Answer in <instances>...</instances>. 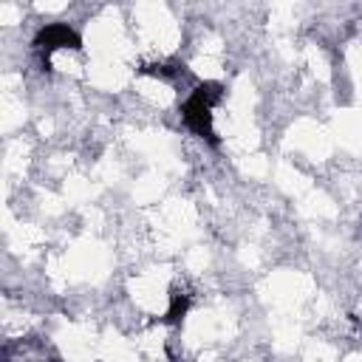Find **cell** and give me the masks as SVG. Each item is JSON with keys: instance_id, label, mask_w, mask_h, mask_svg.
<instances>
[{"instance_id": "obj_1", "label": "cell", "mask_w": 362, "mask_h": 362, "mask_svg": "<svg viewBox=\"0 0 362 362\" xmlns=\"http://www.w3.org/2000/svg\"><path fill=\"white\" fill-rule=\"evenodd\" d=\"M221 93H223V88H221L218 82H201V85L187 96V102H184V107H181L184 124H187L195 136L206 139V141L215 144V147H218V136H215V130H212V107H215V102L221 99Z\"/></svg>"}, {"instance_id": "obj_2", "label": "cell", "mask_w": 362, "mask_h": 362, "mask_svg": "<svg viewBox=\"0 0 362 362\" xmlns=\"http://www.w3.org/2000/svg\"><path fill=\"white\" fill-rule=\"evenodd\" d=\"M82 45V40H79V34L71 28V25H65V23H51V25H42L40 31H37V37H34V48L48 59L57 48H79Z\"/></svg>"}, {"instance_id": "obj_3", "label": "cell", "mask_w": 362, "mask_h": 362, "mask_svg": "<svg viewBox=\"0 0 362 362\" xmlns=\"http://www.w3.org/2000/svg\"><path fill=\"white\" fill-rule=\"evenodd\" d=\"M187 311H189V294L175 291V294H170V308H167L164 320H167V322H178Z\"/></svg>"}]
</instances>
